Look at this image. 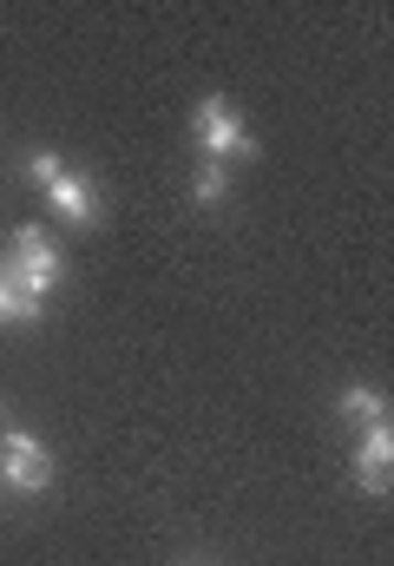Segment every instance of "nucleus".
<instances>
[{
    "label": "nucleus",
    "instance_id": "nucleus-1",
    "mask_svg": "<svg viewBox=\"0 0 394 566\" xmlns=\"http://www.w3.org/2000/svg\"><path fill=\"white\" fill-rule=\"evenodd\" d=\"M0 264H7V277H13V290H20L26 303H46V296L60 290V277H66V251H60V238H53L46 224H13Z\"/></svg>",
    "mask_w": 394,
    "mask_h": 566
},
{
    "label": "nucleus",
    "instance_id": "nucleus-2",
    "mask_svg": "<svg viewBox=\"0 0 394 566\" xmlns=\"http://www.w3.org/2000/svg\"><path fill=\"white\" fill-rule=\"evenodd\" d=\"M191 133H198V151L211 165H231V158H257V139L244 126V113L231 99H198L191 106Z\"/></svg>",
    "mask_w": 394,
    "mask_h": 566
},
{
    "label": "nucleus",
    "instance_id": "nucleus-3",
    "mask_svg": "<svg viewBox=\"0 0 394 566\" xmlns=\"http://www.w3.org/2000/svg\"><path fill=\"white\" fill-rule=\"evenodd\" d=\"M0 481L13 494H46L53 488V448L33 428H0Z\"/></svg>",
    "mask_w": 394,
    "mask_h": 566
},
{
    "label": "nucleus",
    "instance_id": "nucleus-4",
    "mask_svg": "<svg viewBox=\"0 0 394 566\" xmlns=\"http://www.w3.org/2000/svg\"><path fill=\"white\" fill-rule=\"evenodd\" d=\"M46 211H53L66 231H93V224L106 218V198H99V185H93L86 171H60V178L46 185Z\"/></svg>",
    "mask_w": 394,
    "mask_h": 566
},
{
    "label": "nucleus",
    "instance_id": "nucleus-5",
    "mask_svg": "<svg viewBox=\"0 0 394 566\" xmlns=\"http://www.w3.org/2000/svg\"><path fill=\"white\" fill-rule=\"evenodd\" d=\"M349 481H355L369 501H382V494L394 488V428L388 422H369V428H362L355 461H349Z\"/></svg>",
    "mask_w": 394,
    "mask_h": 566
},
{
    "label": "nucleus",
    "instance_id": "nucleus-6",
    "mask_svg": "<svg viewBox=\"0 0 394 566\" xmlns=\"http://www.w3.org/2000/svg\"><path fill=\"white\" fill-rule=\"evenodd\" d=\"M336 416H342L349 428L388 422V396H382V389H369V382H349V389L336 396Z\"/></svg>",
    "mask_w": 394,
    "mask_h": 566
},
{
    "label": "nucleus",
    "instance_id": "nucleus-7",
    "mask_svg": "<svg viewBox=\"0 0 394 566\" xmlns=\"http://www.w3.org/2000/svg\"><path fill=\"white\" fill-rule=\"evenodd\" d=\"M191 205H198V211H224V205H231V165H211V158H204V165L191 171Z\"/></svg>",
    "mask_w": 394,
    "mask_h": 566
},
{
    "label": "nucleus",
    "instance_id": "nucleus-8",
    "mask_svg": "<svg viewBox=\"0 0 394 566\" xmlns=\"http://www.w3.org/2000/svg\"><path fill=\"white\" fill-rule=\"evenodd\" d=\"M40 316H46V303H26L7 277V264H0V323H40Z\"/></svg>",
    "mask_w": 394,
    "mask_h": 566
},
{
    "label": "nucleus",
    "instance_id": "nucleus-9",
    "mask_svg": "<svg viewBox=\"0 0 394 566\" xmlns=\"http://www.w3.org/2000/svg\"><path fill=\"white\" fill-rule=\"evenodd\" d=\"M60 171H66V158H60L53 145H40V151H26V185H40V191H46V185H53Z\"/></svg>",
    "mask_w": 394,
    "mask_h": 566
},
{
    "label": "nucleus",
    "instance_id": "nucleus-10",
    "mask_svg": "<svg viewBox=\"0 0 394 566\" xmlns=\"http://www.w3.org/2000/svg\"><path fill=\"white\" fill-rule=\"evenodd\" d=\"M0 409H7V402H0ZM0 428H7V416H0Z\"/></svg>",
    "mask_w": 394,
    "mask_h": 566
},
{
    "label": "nucleus",
    "instance_id": "nucleus-11",
    "mask_svg": "<svg viewBox=\"0 0 394 566\" xmlns=\"http://www.w3.org/2000/svg\"><path fill=\"white\" fill-rule=\"evenodd\" d=\"M184 566H198V560H184Z\"/></svg>",
    "mask_w": 394,
    "mask_h": 566
}]
</instances>
